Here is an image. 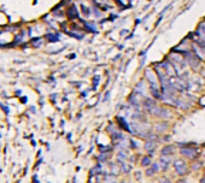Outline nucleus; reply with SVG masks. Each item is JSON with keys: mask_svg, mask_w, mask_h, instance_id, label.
Here are the masks:
<instances>
[{"mask_svg": "<svg viewBox=\"0 0 205 183\" xmlns=\"http://www.w3.org/2000/svg\"><path fill=\"white\" fill-rule=\"evenodd\" d=\"M174 168H175V171H176L180 176H185L187 172H188V169H187V164L184 159H176L174 162Z\"/></svg>", "mask_w": 205, "mask_h": 183, "instance_id": "nucleus-1", "label": "nucleus"}, {"mask_svg": "<svg viewBox=\"0 0 205 183\" xmlns=\"http://www.w3.org/2000/svg\"><path fill=\"white\" fill-rule=\"evenodd\" d=\"M145 76H146V80L149 81V84H150V89H159L158 88V83H157V74H155L152 70H146L145 71Z\"/></svg>", "mask_w": 205, "mask_h": 183, "instance_id": "nucleus-2", "label": "nucleus"}, {"mask_svg": "<svg viewBox=\"0 0 205 183\" xmlns=\"http://www.w3.org/2000/svg\"><path fill=\"white\" fill-rule=\"evenodd\" d=\"M150 113H152L153 116L156 117H159V118H170L171 117V113L168 108L165 107H161V106H156Z\"/></svg>", "mask_w": 205, "mask_h": 183, "instance_id": "nucleus-3", "label": "nucleus"}, {"mask_svg": "<svg viewBox=\"0 0 205 183\" xmlns=\"http://www.w3.org/2000/svg\"><path fill=\"white\" fill-rule=\"evenodd\" d=\"M159 65L162 66V69L165 71V74L168 76L176 77V71H175V68H174V65L169 62V60H163L162 63H159Z\"/></svg>", "mask_w": 205, "mask_h": 183, "instance_id": "nucleus-4", "label": "nucleus"}, {"mask_svg": "<svg viewBox=\"0 0 205 183\" xmlns=\"http://www.w3.org/2000/svg\"><path fill=\"white\" fill-rule=\"evenodd\" d=\"M180 153H181L184 157L188 158V159H194V158H197V151H195L193 147H182V148L180 149Z\"/></svg>", "mask_w": 205, "mask_h": 183, "instance_id": "nucleus-5", "label": "nucleus"}, {"mask_svg": "<svg viewBox=\"0 0 205 183\" xmlns=\"http://www.w3.org/2000/svg\"><path fill=\"white\" fill-rule=\"evenodd\" d=\"M170 162H171V158H170V157H164V156H162V157L159 158V160H158L159 170H161V171H165V170H168Z\"/></svg>", "mask_w": 205, "mask_h": 183, "instance_id": "nucleus-6", "label": "nucleus"}, {"mask_svg": "<svg viewBox=\"0 0 205 183\" xmlns=\"http://www.w3.org/2000/svg\"><path fill=\"white\" fill-rule=\"evenodd\" d=\"M174 152H175V147L171 146V145H165L162 151H161V154L164 156V157H171L174 154Z\"/></svg>", "mask_w": 205, "mask_h": 183, "instance_id": "nucleus-7", "label": "nucleus"}, {"mask_svg": "<svg viewBox=\"0 0 205 183\" xmlns=\"http://www.w3.org/2000/svg\"><path fill=\"white\" fill-rule=\"evenodd\" d=\"M156 106H157L156 101H155L153 99H151V98H146V99L144 100V107L149 112H151Z\"/></svg>", "mask_w": 205, "mask_h": 183, "instance_id": "nucleus-8", "label": "nucleus"}, {"mask_svg": "<svg viewBox=\"0 0 205 183\" xmlns=\"http://www.w3.org/2000/svg\"><path fill=\"white\" fill-rule=\"evenodd\" d=\"M145 149L149 152V153H153L155 149H156V142L155 141H146L145 143Z\"/></svg>", "mask_w": 205, "mask_h": 183, "instance_id": "nucleus-9", "label": "nucleus"}, {"mask_svg": "<svg viewBox=\"0 0 205 183\" xmlns=\"http://www.w3.org/2000/svg\"><path fill=\"white\" fill-rule=\"evenodd\" d=\"M68 17H69L70 19H75V18L78 17V12H77V10H76V7H75L74 5L69 9V11H68Z\"/></svg>", "mask_w": 205, "mask_h": 183, "instance_id": "nucleus-10", "label": "nucleus"}, {"mask_svg": "<svg viewBox=\"0 0 205 183\" xmlns=\"http://www.w3.org/2000/svg\"><path fill=\"white\" fill-rule=\"evenodd\" d=\"M116 120H117V123H120V124H121V127H122L123 129H126V130L130 131V128H129L128 123L124 120V118H123V117H116Z\"/></svg>", "mask_w": 205, "mask_h": 183, "instance_id": "nucleus-11", "label": "nucleus"}, {"mask_svg": "<svg viewBox=\"0 0 205 183\" xmlns=\"http://www.w3.org/2000/svg\"><path fill=\"white\" fill-rule=\"evenodd\" d=\"M151 165V157H144L141 159V166L142 168H149Z\"/></svg>", "mask_w": 205, "mask_h": 183, "instance_id": "nucleus-12", "label": "nucleus"}, {"mask_svg": "<svg viewBox=\"0 0 205 183\" xmlns=\"http://www.w3.org/2000/svg\"><path fill=\"white\" fill-rule=\"evenodd\" d=\"M167 128H168V124H167V123H161V124L156 125V129H157V131H159V133L165 131Z\"/></svg>", "mask_w": 205, "mask_h": 183, "instance_id": "nucleus-13", "label": "nucleus"}, {"mask_svg": "<svg viewBox=\"0 0 205 183\" xmlns=\"http://www.w3.org/2000/svg\"><path fill=\"white\" fill-rule=\"evenodd\" d=\"M105 182L106 183H116V176L115 175H107L105 177Z\"/></svg>", "mask_w": 205, "mask_h": 183, "instance_id": "nucleus-14", "label": "nucleus"}, {"mask_svg": "<svg viewBox=\"0 0 205 183\" xmlns=\"http://www.w3.org/2000/svg\"><path fill=\"white\" fill-rule=\"evenodd\" d=\"M155 173H156V170H155L153 168H147V169H146V176L151 177V176H153Z\"/></svg>", "mask_w": 205, "mask_h": 183, "instance_id": "nucleus-15", "label": "nucleus"}, {"mask_svg": "<svg viewBox=\"0 0 205 183\" xmlns=\"http://www.w3.org/2000/svg\"><path fill=\"white\" fill-rule=\"evenodd\" d=\"M122 171H123V172H126V173H128V172L130 171V166H129V165H127L126 163H123V164H122Z\"/></svg>", "mask_w": 205, "mask_h": 183, "instance_id": "nucleus-16", "label": "nucleus"}, {"mask_svg": "<svg viewBox=\"0 0 205 183\" xmlns=\"http://www.w3.org/2000/svg\"><path fill=\"white\" fill-rule=\"evenodd\" d=\"M81 7H82V12H83L86 16H90V15H91V11H90V9H87V7H86V6H83V5H82Z\"/></svg>", "mask_w": 205, "mask_h": 183, "instance_id": "nucleus-17", "label": "nucleus"}, {"mask_svg": "<svg viewBox=\"0 0 205 183\" xmlns=\"http://www.w3.org/2000/svg\"><path fill=\"white\" fill-rule=\"evenodd\" d=\"M200 168H201V163H195V165H194V164L192 165V169H193V170H198V169H200Z\"/></svg>", "mask_w": 205, "mask_h": 183, "instance_id": "nucleus-18", "label": "nucleus"}, {"mask_svg": "<svg viewBox=\"0 0 205 183\" xmlns=\"http://www.w3.org/2000/svg\"><path fill=\"white\" fill-rule=\"evenodd\" d=\"M117 172H118V168H117L116 165H112V175H117Z\"/></svg>", "mask_w": 205, "mask_h": 183, "instance_id": "nucleus-19", "label": "nucleus"}, {"mask_svg": "<svg viewBox=\"0 0 205 183\" xmlns=\"http://www.w3.org/2000/svg\"><path fill=\"white\" fill-rule=\"evenodd\" d=\"M159 183H171V182H170V179H168V178H165V177H162V178L159 179Z\"/></svg>", "mask_w": 205, "mask_h": 183, "instance_id": "nucleus-20", "label": "nucleus"}, {"mask_svg": "<svg viewBox=\"0 0 205 183\" xmlns=\"http://www.w3.org/2000/svg\"><path fill=\"white\" fill-rule=\"evenodd\" d=\"M135 178H138V179H140V178H141V172H140V171L135 172Z\"/></svg>", "mask_w": 205, "mask_h": 183, "instance_id": "nucleus-21", "label": "nucleus"}, {"mask_svg": "<svg viewBox=\"0 0 205 183\" xmlns=\"http://www.w3.org/2000/svg\"><path fill=\"white\" fill-rule=\"evenodd\" d=\"M130 143H132V147H133V148H136V147H138V145H135L134 140H130Z\"/></svg>", "mask_w": 205, "mask_h": 183, "instance_id": "nucleus-22", "label": "nucleus"}, {"mask_svg": "<svg viewBox=\"0 0 205 183\" xmlns=\"http://www.w3.org/2000/svg\"><path fill=\"white\" fill-rule=\"evenodd\" d=\"M115 1H116V3H117V4H118V5H120V6H123V3H122V1H121V0H115Z\"/></svg>", "mask_w": 205, "mask_h": 183, "instance_id": "nucleus-23", "label": "nucleus"}, {"mask_svg": "<svg viewBox=\"0 0 205 183\" xmlns=\"http://www.w3.org/2000/svg\"><path fill=\"white\" fill-rule=\"evenodd\" d=\"M200 183H205V178H203V179L200 181Z\"/></svg>", "mask_w": 205, "mask_h": 183, "instance_id": "nucleus-24", "label": "nucleus"}, {"mask_svg": "<svg viewBox=\"0 0 205 183\" xmlns=\"http://www.w3.org/2000/svg\"><path fill=\"white\" fill-rule=\"evenodd\" d=\"M121 183H126V182H121Z\"/></svg>", "mask_w": 205, "mask_h": 183, "instance_id": "nucleus-25", "label": "nucleus"}, {"mask_svg": "<svg viewBox=\"0 0 205 183\" xmlns=\"http://www.w3.org/2000/svg\"><path fill=\"white\" fill-rule=\"evenodd\" d=\"M185 183H187V182H185Z\"/></svg>", "mask_w": 205, "mask_h": 183, "instance_id": "nucleus-26", "label": "nucleus"}]
</instances>
